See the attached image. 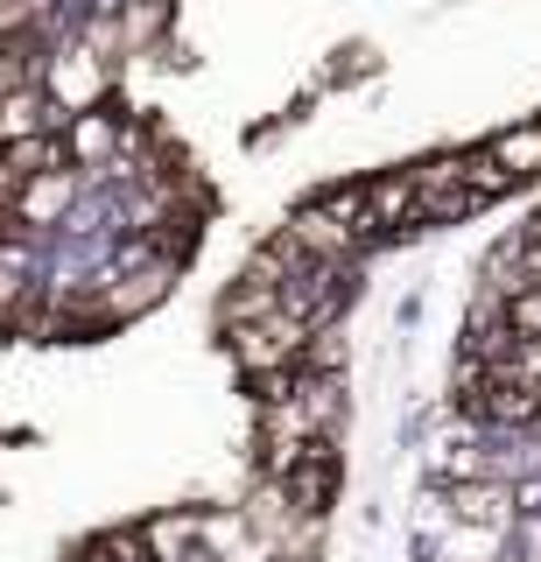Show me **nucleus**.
Returning <instances> with one entry per match:
<instances>
[{
    "instance_id": "nucleus-1",
    "label": "nucleus",
    "mask_w": 541,
    "mask_h": 562,
    "mask_svg": "<svg viewBox=\"0 0 541 562\" xmlns=\"http://www.w3.org/2000/svg\"><path fill=\"white\" fill-rule=\"evenodd\" d=\"M49 127V92L29 78H0V148L8 140H29Z\"/></svg>"
},
{
    "instance_id": "nucleus-2",
    "label": "nucleus",
    "mask_w": 541,
    "mask_h": 562,
    "mask_svg": "<svg viewBox=\"0 0 541 562\" xmlns=\"http://www.w3.org/2000/svg\"><path fill=\"white\" fill-rule=\"evenodd\" d=\"M485 155H493V162H499L506 176H514V183H520V176H541V120H534V127H514V134H499Z\"/></svg>"
},
{
    "instance_id": "nucleus-3",
    "label": "nucleus",
    "mask_w": 541,
    "mask_h": 562,
    "mask_svg": "<svg viewBox=\"0 0 541 562\" xmlns=\"http://www.w3.org/2000/svg\"><path fill=\"white\" fill-rule=\"evenodd\" d=\"M120 155V127H113V120H84V127H78V155Z\"/></svg>"
},
{
    "instance_id": "nucleus-4",
    "label": "nucleus",
    "mask_w": 541,
    "mask_h": 562,
    "mask_svg": "<svg viewBox=\"0 0 541 562\" xmlns=\"http://www.w3.org/2000/svg\"><path fill=\"white\" fill-rule=\"evenodd\" d=\"M29 281V254L22 246H0V295H14Z\"/></svg>"
}]
</instances>
